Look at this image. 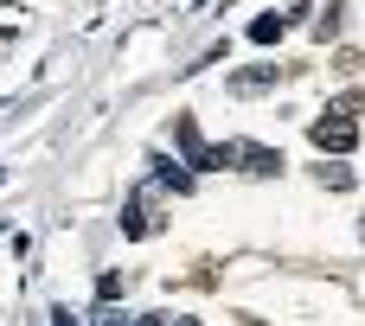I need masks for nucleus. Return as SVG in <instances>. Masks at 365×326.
Instances as JSON below:
<instances>
[{"mask_svg":"<svg viewBox=\"0 0 365 326\" xmlns=\"http://www.w3.org/2000/svg\"><path fill=\"white\" fill-rule=\"evenodd\" d=\"M308 141H314L321 154H353V147H359V115H346V109H327V115L308 128Z\"/></svg>","mask_w":365,"mask_h":326,"instance_id":"nucleus-1","label":"nucleus"},{"mask_svg":"<svg viewBox=\"0 0 365 326\" xmlns=\"http://www.w3.org/2000/svg\"><path fill=\"white\" fill-rule=\"evenodd\" d=\"M231 167L269 179V173H282V154H276V147H257V141H237V147H231Z\"/></svg>","mask_w":365,"mask_h":326,"instance_id":"nucleus-2","label":"nucleus"},{"mask_svg":"<svg viewBox=\"0 0 365 326\" xmlns=\"http://www.w3.org/2000/svg\"><path fill=\"white\" fill-rule=\"evenodd\" d=\"M276 83V64H257V70H237L231 77V96H257V90H269Z\"/></svg>","mask_w":365,"mask_h":326,"instance_id":"nucleus-3","label":"nucleus"},{"mask_svg":"<svg viewBox=\"0 0 365 326\" xmlns=\"http://www.w3.org/2000/svg\"><path fill=\"white\" fill-rule=\"evenodd\" d=\"M122 231H128V237H148V231H154V218H148V192H135V205L122 211Z\"/></svg>","mask_w":365,"mask_h":326,"instance_id":"nucleus-4","label":"nucleus"},{"mask_svg":"<svg viewBox=\"0 0 365 326\" xmlns=\"http://www.w3.org/2000/svg\"><path fill=\"white\" fill-rule=\"evenodd\" d=\"M282 32H289V19H282V13H263V19H250V38H257V45H276Z\"/></svg>","mask_w":365,"mask_h":326,"instance_id":"nucleus-5","label":"nucleus"},{"mask_svg":"<svg viewBox=\"0 0 365 326\" xmlns=\"http://www.w3.org/2000/svg\"><path fill=\"white\" fill-rule=\"evenodd\" d=\"M314 179H321V186H334V192H346V186H353V173H346V167H327V160L314 167Z\"/></svg>","mask_w":365,"mask_h":326,"instance_id":"nucleus-6","label":"nucleus"},{"mask_svg":"<svg viewBox=\"0 0 365 326\" xmlns=\"http://www.w3.org/2000/svg\"><path fill=\"white\" fill-rule=\"evenodd\" d=\"M334 32H340V6H334V0H327V13H321V19H314V38H334Z\"/></svg>","mask_w":365,"mask_h":326,"instance_id":"nucleus-7","label":"nucleus"}]
</instances>
